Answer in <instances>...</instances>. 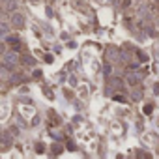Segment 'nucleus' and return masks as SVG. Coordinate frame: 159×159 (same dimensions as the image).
Wrapping results in <instances>:
<instances>
[{"label":"nucleus","mask_w":159,"mask_h":159,"mask_svg":"<svg viewBox=\"0 0 159 159\" xmlns=\"http://www.w3.org/2000/svg\"><path fill=\"white\" fill-rule=\"evenodd\" d=\"M17 60H19V58H17L15 52H6V54H4V66H6V67H13V66L17 64Z\"/></svg>","instance_id":"obj_1"},{"label":"nucleus","mask_w":159,"mask_h":159,"mask_svg":"<svg viewBox=\"0 0 159 159\" xmlns=\"http://www.w3.org/2000/svg\"><path fill=\"white\" fill-rule=\"evenodd\" d=\"M11 25H13L15 28H23V26H25V17H23L21 13H13V15H11Z\"/></svg>","instance_id":"obj_2"},{"label":"nucleus","mask_w":159,"mask_h":159,"mask_svg":"<svg viewBox=\"0 0 159 159\" xmlns=\"http://www.w3.org/2000/svg\"><path fill=\"white\" fill-rule=\"evenodd\" d=\"M2 146H4V148H8V146H10V137H8V133H4V135H2Z\"/></svg>","instance_id":"obj_3"},{"label":"nucleus","mask_w":159,"mask_h":159,"mask_svg":"<svg viewBox=\"0 0 159 159\" xmlns=\"http://www.w3.org/2000/svg\"><path fill=\"white\" fill-rule=\"evenodd\" d=\"M0 34H2V36L8 34V25H6V23H2V26H0Z\"/></svg>","instance_id":"obj_4"},{"label":"nucleus","mask_w":159,"mask_h":159,"mask_svg":"<svg viewBox=\"0 0 159 159\" xmlns=\"http://www.w3.org/2000/svg\"><path fill=\"white\" fill-rule=\"evenodd\" d=\"M137 81H140V77H135V75H131V77H129V83H131V84H135Z\"/></svg>","instance_id":"obj_5"},{"label":"nucleus","mask_w":159,"mask_h":159,"mask_svg":"<svg viewBox=\"0 0 159 159\" xmlns=\"http://www.w3.org/2000/svg\"><path fill=\"white\" fill-rule=\"evenodd\" d=\"M10 43L13 45V49H19V41H17L15 38H11V39H10Z\"/></svg>","instance_id":"obj_6"},{"label":"nucleus","mask_w":159,"mask_h":159,"mask_svg":"<svg viewBox=\"0 0 159 159\" xmlns=\"http://www.w3.org/2000/svg\"><path fill=\"white\" fill-rule=\"evenodd\" d=\"M152 111H153L152 105H146V107H144V114H152Z\"/></svg>","instance_id":"obj_7"},{"label":"nucleus","mask_w":159,"mask_h":159,"mask_svg":"<svg viewBox=\"0 0 159 159\" xmlns=\"http://www.w3.org/2000/svg\"><path fill=\"white\" fill-rule=\"evenodd\" d=\"M140 98H142L140 92H133V99H140Z\"/></svg>","instance_id":"obj_8"}]
</instances>
